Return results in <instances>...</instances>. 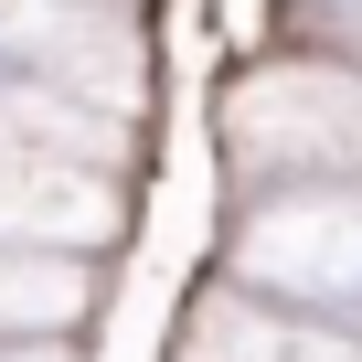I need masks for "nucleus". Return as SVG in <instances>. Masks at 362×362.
I'll return each mask as SVG.
<instances>
[]
</instances>
